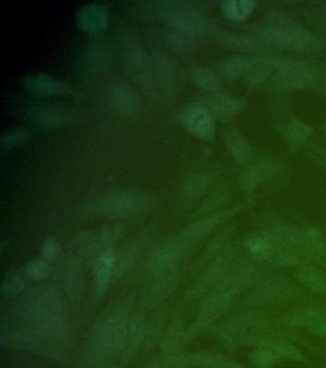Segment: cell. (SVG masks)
Wrapping results in <instances>:
<instances>
[{
    "label": "cell",
    "mask_w": 326,
    "mask_h": 368,
    "mask_svg": "<svg viewBox=\"0 0 326 368\" xmlns=\"http://www.w3.org/2000/svg\"><path fill=\"white\" fill-rule=\"evenodd\" d=\"M268 25L269 26L263 30L264 37L278 46L296 51H315L320 46L316 38L288 18L277 15Z\"/></svg>",
    "instance_id": "6da1fadb"
},
{
    "label": "cell",
    "mask_w": 326,
    "mask_h": 368,
    "mask_svg": "<svg viewBox=\"0 0 326 368\" xmlns=\"http://www.w3.org/2000/svg\"><path fill=\"white\" fill-rule=\"evenodd\" d=\"M165 17L169 25L174 30L181 32L185 35H193L202 31L204 21L200 15L179 4H174V2L167 4Z\"/></svg>",
    "instance_id": "7a4b0ae2"
},
{
    "label": "cell",
    "mask_w": 326,
    "mask_h": 368,
    "mask_svg": "<svg viewBox=\"0 0 326 368\" xmlns=\"http://www.w3.org/2000/svg\"><path fill=\"white\" fill-rule=\"evenodd\" d=\"M145 198L134 192H119L108 196L100 203L103 213L113 217L132 215L144 208Z\"/></svg>",
    "instance_id": "3957f363"
},
{
    "label": "cell",
    "mask_w": 326,
    "mask_h": 368,
    "mask_svg": "<svg viewBox=\"0 0 326 368\" xmlns=\"http://www.w3.org/2000/svg\"><path fill=\"white\" fill-rule=\"evenodd\" d=\"M183 124L195 136L211 139L214 134L213 115L207 108L197 104L189 106L183 110Z\"/></svg>",
    "instance_id": "277c9868"
},
{
    "label": "cell",
    "mask_w": 326,
    "mask_h": 368,
    "mask_svg": "<svg viewBox=\"0 0 326 368\" xmlns=\"http://www.w3.org/2000/svg\"><path fill=\"white\" fill-rule=\"evenodd\" d=\"M110 105L122 115H132L139 110V99L126 84L114 83L107 89Z\"/></svg>",
    "instance_id": "5b68a950"
},
{
    "label": "cell",
    "mask_w": 326,
    "mask_h": 368,
    "mask_svg": "<svg viewBox=\"0 0 326 368\" xmlns=\"http://www.w3.org/2000/svg\"><path fill=\"white\" fill-rule=\"evenodd\" d=\"M312 71L311 66L306 63L286 61L278 63L277 77L286 87H301L310 80Z\"/></svg>",
    "instance_id": "8992f818"
},
{
    "label": "cell",
    "mask_w": 326,
    "mask_h": 368,
    "mask_svg": "<svg viewBox=\"0 0 326 368\" xmlns=\"http://www.w3.org/2000/svg\"><path fill=\"white\" fill-rule=\"evenodd\" d=\"M249 248L252 253L256 255L270 259L272 261H277L278 263L287 264L288 262H290L291 255L280 250L272 238L265 236L252 238L249 241Z\"/></svg>",
    "instance_id": "52a82bcc"
},
{
    "label": "cell",
    "mask_w": 326,
    "mask_h": 368,
    "mask_svg": "<svg viewBox=\"0 0 326 368\" xmlns=\"http://www.w3.org/2000/svg\"><path fill=\"white\" fill-rule=\"evenodd\" d=\"M208 110L211 115L220 119L233 118L240 110L241 104L235 98L222 94H214L209 98Z\"/></svg>",
    "instance_id": "ba28073f"
},
{
    "label": "cell",
    "mask_w": 326,
    "mask_h": 368,
    "mask_svg": "<svg viewBox=\"0 0 326 368\" xmlns=\"http://www.w3.org/2000/svg\"><path fill=\"white\" fill-rule=\"evenodd\" d=\"M79 25L90 31L102 29L107 21V14L102 6L89 4L82 8L78 14Z\"/></svg>",
    "instance_id": "9c48e42d"
},
{
    "label": "cell",
    "mask_w": 326,
    "mask_h": 368,
    "mask_svg": "<svg viewBox=\"0 0 326 368\" xmlns=\"http://www.w3.org/2000/svg\"><path fill=\"white\" fill-rule=\"evenodd\" d=\"M225 141H226L228 150L240 163H245L251 158L250 144L241 136L240 132L237 131L228 132Z\"/></svg>",
    "instance_id": "30bf717a"
},
{
    "label": "cell",
    "mask_w": 326,
    "mask_h": 368,
    "mask_svg": "<svg viewBox=\"0 0 326 368\" xmlns=\"http://www.w3.org/2000/svg\"><path fill=\"white\" fill-rule=\"evenodd\" d=\"M124 57L132 70L141 72L145 66V53L134 39L129 38L124 44Z\"/></svg>",
    "instance_id": "8fae6325"
},
{
    "label": "cell",
    "mask_w": 326,
    "mask_h": 368,
    "mask_svg": "<svg viewBox=\"0 0 326 368\" xmlns=\"http://www.w3.org/2000/svg\"><path fill=\"white\" fill-rule=\"evenodd\" d=\"M25 83L30 91L37 94H53L55 91H65L68 89L65 84L53 81L51 78L44 75L32 76L26 80Z\"/></svg>",
    "instance_id": "7c38bea8"
},
{
    "label": "cell",
    "mask_w": 326,
    "mask_h": 368,
    "mask_svg": "<svg viewBox=\"0 0 326 368\" xmlns=\"http://www.w3.org/2000/svg\"><path fill=\"white\" fill-rule=\"evenodd\" d=\"M114 263V255L110 251L102 254L96 265V280L99 291L103 290L107 287L112 269Z\"/></svg>",
    "instance_id": "4fadbf2b"
},
{
    "label": "cell",
    "mask_w": 326,
    "mask_h": 368,
    "mask_svg": "<svg viewBox=\"0 0 326 368\" xmlns=\"http://www.w3.org/2000/svg\"><path fill=\"white\" fill-rule=\"evenodd\" d=\"M225 15L232 20H242L249 17L254 9V4L249 0H230L223 4Z\"/></svg>",
    "instance_id": "5bb4252c"
},
{
    "label": "cell",
    "mask_w": 326,
    "mask_h": 368,
    "mask_svg": "<svg viewBox=\"0 0 326 368\" xmlns=\"http://www.w3.org/2000/svg\"><path fill=\"white\" fill-rule=\"evenodd\" d=\"M252 62H253V61L244 59V58H230V59H228L221 63L219 70L220 72L223 74L224 76L228 77V78H234V77L241 75V74L244 72L249 73L252 66Z\"/></svg>",
    "instance_id": "9a60e30c"
},
{
    "label": "cell",
    "mask_w": 326,
    "mask_h": 368,
    "mask_svg": "<svg viewBox=\"0 0 326 368\" xmlns=\"http://www.w3.org/2000/svg\"><path fill=\"white\" fill-rule=\"evenodd\" d=\"M262 348L269 349L275 352L280 358L298 360L301 358L299 353L296 348L289 345V344L282 343V341H264L261 343Z\"/></svg>",
    "instance_id": "2e32d148"
},
{
    "label": "cell",
    "mask_w": 326,
    "mask_h": 368,
    "mask_svg": "<svg viewBox=\"0 0 326 368\" xmlns=\"http://www.w3.org/2000/svg\"><path fill=\"white\" fill-rule=\"evenodd\" d=\"M193 78L198 86L207 91H216L219 89V82L216 77L206 68H196L193 70Z\"/></svg>",
    "instance_id": "e0dca14e"
},
{
    "label": "cell",
    "mask_w": 326,
    "mask_h": 368,
    "mask_svg": "<svg viewBox=\"0 0 326 368\" xmlns=\"http://www.w3.org/2000/svg\"><path fill=\"white\" fill-rule=\"evenodd\" d=\"M311 129L304 122L294 120L287 129V139L293 144H299L309 137Z\"/></svg>",
    "instance_id": "ac0fdd59"
},
{
    "label": "cell",
    "mask_w": 326,
    "mask_h": 368,
    "mask_svg": "<svg viewBox=\"0 0 326 368\" xmlns=\"http://www.w3.org/2000/svg\"><path fill=\"white\" fill-rule=\"evenodd\" d=\"M275 352L269 350V349L261 348L259 350L254 352L252 360L254 365L261 368H268L274 365L275 362L280 360Z\"/></svg>",
    "instance_id": "d6986e66"
},
{
    "label": "cell",
    "mask_w": 326,
    "mask_h": 368,
    "mask_svg": "<svg viewBox=\"0 0 326 368\" xmlns=\"http://www.w3.org/2000/svg\"><path fill=\"white\" fill-rule=\"evenodd\" d=\"M25 274L28 279L39 281V280H42L47 277V275L49 274V267L44 261L36 260L32 262L25 267Z\"/></svg>",
    "instance_id": "ffe728a7"
},
{
    "label": "cell",
    "mask_w": 326,
    "mask_h": 368,
    "mask_svg": "<svg viewBox=\"0 0 326 368\" xmlns=\"http://www.w3.org/2000/svg\"><path fill=\"white\" fill-rule=\"evenodd\" d=\"M25 288V283L18 275H12L7 277L6 280L2 286V293L7 296H14L20 293Z\"/></svg>",
    "instance_id": "44dd1931"
},
{
    "label": "cell",
    "mask_w": 326,
    "mask_h": 368,
    "mask_svg": "<svg viewBox=\"0 0 326 368\" xmlns=\"http://www.w3.org/2000/svg\"><path fill=\"white\" fill-rule=\"evenodd\" d=\"M27 137V132L25 129H13V131L7 132L1 137V148H10L18 144L21 140L25 139Z\"/></svg>",
    "instance_id": "7402d4cb"
},
{
    "label": "cell",
    "mask_w": 326,
    "mask_h": 368,
    "mask_svg": "<svg viewBox=\"0 0 326 368\" xmlns=\"http://www.w3.org/2000/svg\"><path fill=\"white\" fill-rule=\"evenodd\" d=\"M302 279L307 284L311 286L315 290L319 291V292L326 293V281L320 275L318 274L317 272L312 271L304 272L301 274Z\"/></svg>",
    "instance_id": "603a6c76"
},
{
    "label": "cell",
    "mask_w": 326,
    "mask_h": 368,
    "mask_svg": "<svg viewBox=\"0 0 326 368\" xmlns=\"http://www.w3.org/2000/svg\"><path fill=\"white\" fill-rule=\"evenodd\" d=\"M59 243L53 238H48L42 246V255H44L45 260H54L59 254Z\"/></svg>",
    "instance_id": "cb8c5ba5"
},
{
    "label": "cell",
    "mask_w": 326,
    "mask_h": 368,
    "mask_svg": "<svg viewBox=\"0 0 326 368\" xmlns=\"http://www.w3.org/2000/svg\"><path fill=\"white\" fill-rule=\"evenodd\" d=\"M174 259V253L168 248H164L159 253L155 254V258L152 259V263L155 267H163L169 265Z\"/></svg>",
    "instance_id": "d4e9b609"
}]
</instances>
